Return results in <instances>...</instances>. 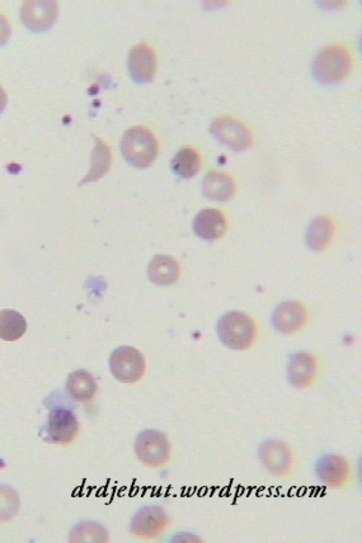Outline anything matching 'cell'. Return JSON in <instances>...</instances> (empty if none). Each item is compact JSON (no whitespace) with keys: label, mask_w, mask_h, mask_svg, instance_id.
<instances>
[{"label":"cell","mask_w":362,"mask_h":543,"mask_svg":"<svg viewBox=\"0 0 362 543\" xmlns=\"http://www.w3.org/2000/svg\"><path fill=\"white\" fill-rule=\"evenodd\" d=\"M121 153L133 167L148 168L158 155V141L148 128L134 126L122 136Z\"/></svg>","instance_id":"1"},{"label":"cell","mask_w":362,"mask_h":543,"mask_svg":"<svg viewBox=\"0 0 362 543\" xmlns=\"http://www.w3.org/2000/svg\"><path fill=\"white\" fill-rule=\"evenodd\" d=\"M352 69V57L342 46L323 48L313 63V75L323 84H336L348 78Z\"/></svg>","instance_id":"2"},{"label":"cell","mask_w":362,"mask_h":543,"mask_svg":"<svg viewBox=\"0 0 362 543\" xmlns=\"http://www.w3.org/2000/svg\"><path fill=\"white\" fill-rule=\"evenodd\" d=\"M217 336L228 348L244 351L253 345L256 325L244 312L230 311L220 318L217 323Z\"/></svg>","instance_id":"3"},{"label":"cell","mask_w":362,"mask_h":543,"mask_svg":"<svg viewBox=\"0 0 362 543\" xmlns=\"http://www.w3.org/2000/svg\"><path fill=\"white\" fill-rule=\"evenodd\" d=\"M171 442L167 435L156 429H146L135 441V453L144 465L159 468L170 460Z\"/></svg>","instance_id":"4"},{"label":"cell","mask_w":362,"mask_h":543,"mask_svg":"<svg viewBox=\"0 0 362 543\" xmlns=\"http://www.w3.org/2000/svg\"><path fill=\"white\" fill-rule=\"evenodd\" d=\"M110 370L119 381L137 382L146 372V358L134 346H119L110 357Z\"/></svg>","instance_id":"5"},{"label":"cell","mask_w":362,"mask_h":543,"mask_svg":"<svg viewBox=\"0 0 362 543\" xmlns=\"http://www.w3.org/2000/svg\"><path fill=\"white\" fill-rule=\"evenodd\" d=\"M78 432L79 422L75 414L66 407H55L42 428V437L50 443L67 444L75 440Z\"/></svg>","instance_id":"6"},{"label":"cell","mask_w":362,"mask_h":543,"mask_svg":"<svg viewBox=\"0 0 362 543\" xmlns=\"http://www.w3.org/2000/svg\"><path fill=\"white\" fill-rule=\"evenodd\" d=\"M210 133L220 144L235 152L250 149L253 143V137L247 126L228 116L215 119L210 126Z\"/></svg>","instance_id":"7"},{"label":"cell","mask_w":362,"mask_h":543,"mask_svg":"<svg viewBox=\"0 0 362 543\" xmlns=\"http://www.w3.org/2000/svg\"><path fill=\"white\" fill-rule=\"evenodd\" d=\"M59 15V5L54 0H29L21 7V20L33 32L51 29Z\"/></svg>","instance_id":"8"},{"label":"cell","mask_w":362,"mask_h":543,"mask_svg":"<svg viewBox=\"0 0 362 543\" xmlns=\"http://www.w3.org/2000/svg\"><path fill=\"white\" fill-rule=\"evenodd\" d=\"M167 526L168 515L164 509L156 505H146L135 513L130 530L140 539H153L161 536Z\"/></svg>","instance_id":"9"},{"label":"cell","mask_w":362,"mask_h":543,"mask_svg":"<svg viewBox=\"0 0 362 543\" xmlns=\"http://www.w3.org/2000/svg\"><path fill=\"white\" fill-rule=\"evenodd\" d=\"M131 79L139 84L155 81L156 73V55L152 46L139 44L131 48L128 60Z\"/></svg>","instance_id":"10"},{"label":"cell","mask_w":362,"mask_h":543,"mask_svg":"<svg viewBox=\"0 0 362 543\" xmlns=\"http://www.w3.org/2000/svg\"><path fill=\"white\" fill-rule=\"evenodd\" d=\"M259 455L267 470L278 477L287 474L293 463L290 448L282 441H266L260 447Z\"/></svg>","instance_id":"11"},{"label":"cell","mask_w":362,"mask_h":543,"mask_svg":"<svg viewBox=\"0 0 362 543\" xmlns=\"http://www.w3.org/2000/svg\"><path fill=\"white\" fill-rule=\"evenodd\" d=\"M349 472V462L342 456L324 455L315 462V475L327 486H342L348 481Z\"/></svg>","instance_id":"12"},{"label":"cell","mask_w":362,"mask_h":543,"mask_svg":"<svg viewBox=\"0 0 362 543\" xmlns=\"http://www.w3.org/2000/svg\"><path fill=\"white\" fill-rule=\"evenodd\" d=\"M305 321L306 310L302 303L296 302L280 303L272 314V325L284 334H293L302 329Z\"/></svg>","instance_id":"13"},{"label":"cell","mask_w":362,"mask_h":543,"mask_svg":"<svg viewBox=\"0 0 362 543\" xmlns=\"http://www.w3.org/2000/svg\"><path fill=\"white\" fill-rule=\"evenodd\" d=\"M317 372V362L309 353L299 352L291 355L287 364V380L297 389L308 388Z\"/></svg>","instance_id":"14"},{"label":"cell","mask_w":362,"mask_h":543,"mask_svg":"<svg viewBox=\"0 0 362 543\" xmlns=\"http://www.w3.org/2000/svg\"><path fill=\"white\" fill-rule=\"evenodd\" d=\"M225 230V216L215 208L200 211L193 220V232L204 241H217L222 238Z\"/></svg>","instance_id":"15"},{"label":"cell","mask_w":362,"mask_h":543,"mask_svg":"<svg viewBox=\"0 0 362 543\" xmlns=\"http://www.w3.org/2000/svg\"><path fill=\"white\" fill-rule=\"evenodd\" d=\"M234 180L222 171H210L202 182V193L211 201H229L234 196Z\"/></svg>","instance_id":"16"},{"label":"cell","mask_w":362,"mask_h":543,"mask_svg":"<svg viewBox=\"0 0 362 543\" xmlns=\"http://www.w3.org/2000/svg\"><path fill=\"white\" fill-rule=\"evenodd\" d=\"M148 276L150 281L158 286H171L180 279V265L174 258L156 256L149 263Z\"/></svg>","instance_id":"17"},{"label":"cell","mask_w":362,"mask_h":543,"mask_svg":"<svg viewBox=\"0 0 362 543\" xmlns=\"http://www.w3.org/2000/svg\"><path fill=\"white\" fill-rule=\"evenodd\" d=\"M66 389L75 400L88 401L96 395L97 382L88 371L78 370L67 377Z\"/></svg>","instance_id":"18"},{"label":"cell","mask_w":362,"mask_h":543,"mask_svg":"<svg viewBox=\"0 0 362 543\" xmlns=\"http://www.w3.org/2000/svg\"><path fill=\"white\" fill-rule=\"evenodd\" d=\"M334 226L330 217L319 216L306 230L305 241L313 250H324L332 241Z\"/></svg>","instance_id":"19"},{"label":"cell","mask_w":362,"mask_h":543,"mask_svg":"<svg viewBox=\"0 0 362 543\" xmlns=\"http://www.w3.org/2000/svg\"><path fill=\"white\" fill-rule=\"evenodd\" d=\"M27 330V321L22 314L14 310L0 311V339L15 342L22 338Z\"/></svg>","instance_id":"20"},{"label":"cell","mask_w":362,"mask_h":543,"mask_svg":"<svg viewBox=\"0 0 362 543\" xmlns=\"http://www.w3.org/2000/svg\"><path fill=\"white\" fill-rule=\"evenodd\" d=\"M200 168V155L192 147H183L174 155L173 161H172V171L182 180H190V178L195 177Z\"/></svg>","instance_id":"21"},{"label":"cell","mask_w":362,"mask_h":543,"mask_svg":"<svg viewBox=\"0 0 362 543\" xmlns=\"http://www.w3.org/2000/svg\"><path fill=\"white\" fill-rule=\"evenodd\" d=\"M110 165H111V153H110L109 146L102 140L96 139V146L92 152L91 170L82 180L81 186L102 178L109 171Z\"/></svg>","instance_id":"22"},{"label":"cell","mask_w":362,"mask_h":543,"mask_svg":"<svg viewBox=\"0 0 362 543\" xmlns=\"http://www.w3.org/2000/svg\"><path fill=\"white\" fill-rule=\"evenodd\" d=\"M70 542H109V532L97 521H82L70 533Z\"/></svg>","instance_id":"23"},{"label":"cell","mask_w":362,"mask_h":543,"mask_svg":"<svg viewBox=\"0 0 362 543\" xmlns=\"http://www.w3.org/2000/svg\"><path fill=\"white\" fill-rule=\"evenodd\" d=\"M21 508L20 494L9 485H0V523L14 520Z\"/></svg>","instance_id":"24"},{"label":"cell","mask_w":362,"mask_h":543,"mask_svg":"<svg viewBox=\"0 0 362 543\" xmlns=\"http://www.w3.org/2000/svg\"><path fill=\"white\" fill-rule=\"evenodd\" d=\"M11 33V24L8 23L7 18L4 15H0V46L7 44Z\"/></svg>","instance_id":"25"},{"label":"cell","mask_w":362,"mask_h":543,"mask_svg":"<svg viewBox=\"0 0 362 543\" xmlns=\"http://www.w3.org/2000/svg\"><path fill=\"white\" fill-rule=\"evenodd\" d=\"M7 103H8L7 93H5V91H4V89H3V87H0V115H2L3 112H4L5 107H7Z\"/></svg>","instance_id":"26"}]
</instances>
